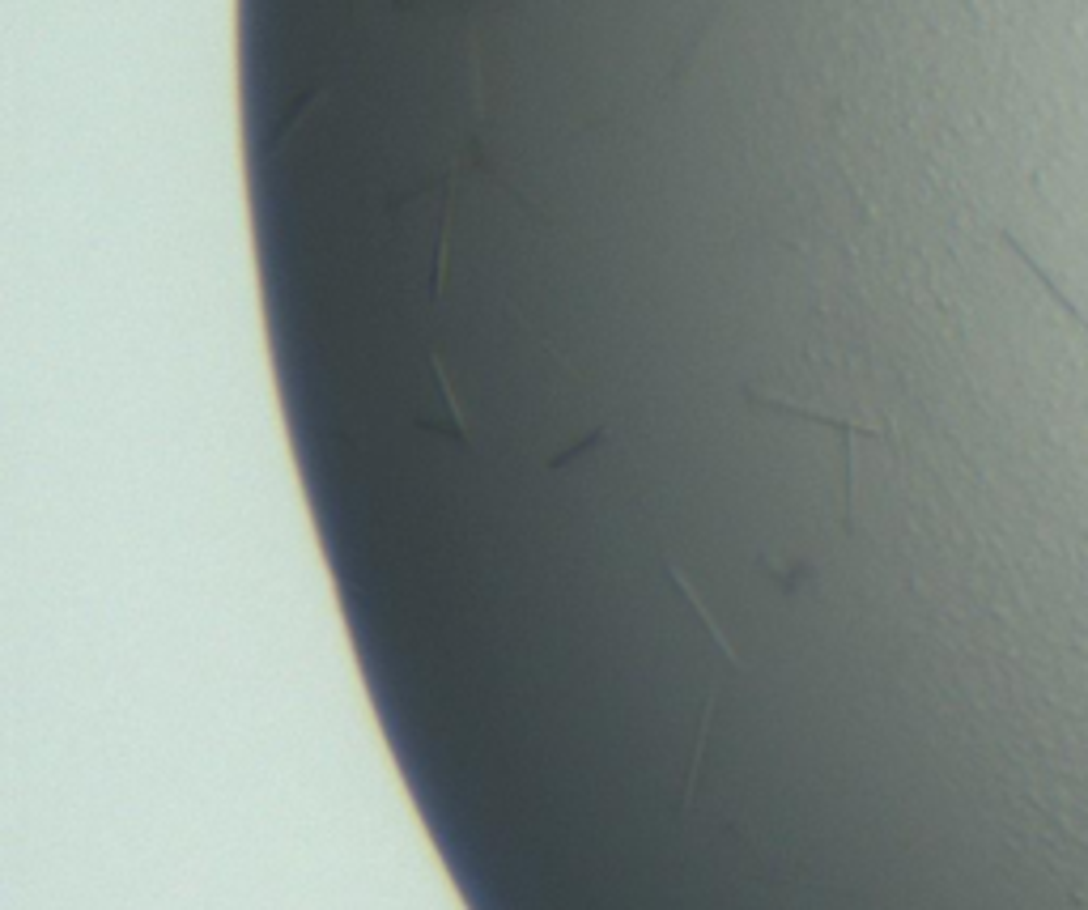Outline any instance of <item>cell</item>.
<instances>
[{
    "label": "cell",
    "instance_id": "obj_1",
    "mask_svg": "<svg viewBox=\"0 0 1088 910\" xmlns=\"http://www.w3.org/2000/svg\"><path fill=\"white\" fill-rule=\"evenodd\" d=\"M1003 243H1008L1012 252L1021 255V264H1025V268H1029V273H1034V277H1038V281H1041V290H1046V294H1050L1054 303L1063 306V315H1067V319H1072V324H1076L1080 332H1088V319H1085V315H1080V311H1076V303H1072V299H1063V290H1059V286L1050 281V273H1046V268H1038V260H1034V255L1025 252V248H1021V243H1016L1012 235H1003Z\"/></svg>",
    "mask_w": 1088,
    "mask_h": 910
}]
</instances>
